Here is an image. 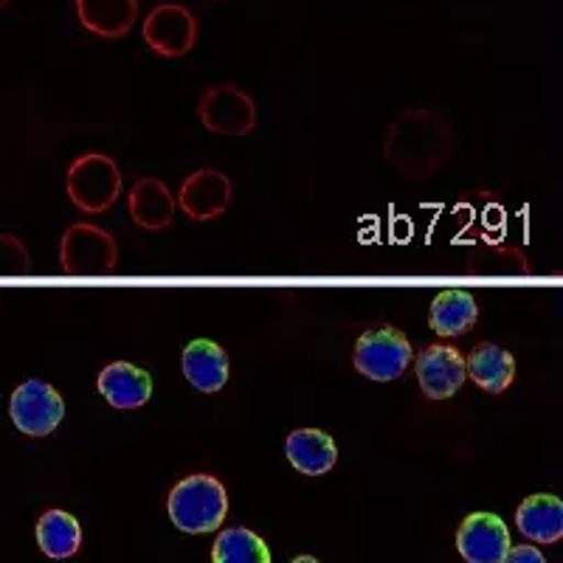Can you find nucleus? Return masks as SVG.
<instances>
[{
    "mask_svg": "<svg viewBox=\"0 0 563 563\" xmlns=\"http://www.w3.org/2000/svg\"><path fill=\"white\" fill-rule=\"evenodd\" d=\"M169 519L184 532H214L225 521L229 496L220 479L209 474H192L173 487L167 499Z\"/></svg>",
    "mask_w": 563,
    "mask_h": 563,
    "instance_id": "2",
    "label": "nucleus"
},
{
    "mask_svg": "<svg viewBox=\"0 0 563 563\" xmlns=\"http://www.w3.org/2000/svg\"><path fill=\"white\" fill-rule=\"evenodd\" d=\"M479 319V305L467 290L451 288L442 290L429 310V327L442 339H460V335L471 333Z\"/></svg>",
    "mask_w": 563,
    "mask_h": 563,
    "instance_id": "18",
    "label": "nucleus"
},
{
    "mask_svg": "<svg viewBox=\"0 0 563 563\" xmlns=\"http://www.w3.org/2000/svg\"><path fill=\"white\" fill-rule=\"evenodd\" d=\"M180 369H184V378L203 395H214L229 384V355L223 346L209 339L186 344L180 355Z\"/></svg>",
    "mask_w": 563,
    "mask_h": 563,
    "instance_id": "15",
    "label": "nucleus"
},
{
    "mask_svg": "<svg viewBox=\"0 0 563 563\" xmlns=\"http://www.w3.org/2000/svg\"><path fill=\"white\" fill-rule=\"evenodd\" d=\"M465 372L479 389L490 391V395H501L516 380V358L507 350H501L499 344L482 341L465 358Z\"/></svg>",
    "mask_w": 563,
    "mask_h": 563,
    "instance_id": "17",
    "label": "nucleus"
},
{
    "mask_svg": "<svg viewBox=\"0 0 563 563\" xmlns=\"http://www.w3.org/2000/svg\"><path fill=\"white\" fill-rule=\"evenodd\" d=\"M175 195L161 178H139L128 192V211L139 229L164 231L175 220Z\"/></svg>",
    "mask_w": 563,
    "mask_h": 563,
    "instance_id": "12",
    "label": "nucleus"
},
{
    "mask_svg": "<svg viewBox=\"0 0 563 563\" xmlns=\"http://www.w3.org/2000/svg\"><path fill=\"white\" fill-rule=\"evenodd\" d=\"M465 358L456 346L431 344L417 355V384L429 400H449L465 384Z\"/></svg>",
    "mask_w": 563,
    "mask_h": 563,
    "instance_id": "10",
    "label": "nucleus"
},
{
    "mask_svg": "<svg viewBox=\"0 0 563 563\" xmlns=\"http://www.w3.org/2000/svg\"><path fill=\"white\" fill-rule=\"evenodd\" d=\"M355 369L369 380L389 384L397 380L411 364V344L395 327L366 330L355 344Z\"/></svg>",
    "mask_w": 563,
    "mask_h": 563,
    "instance_id": "6",
    "label": "nucleus"
},
{
    "mask_svg": "<svg viewBox=\"0 0 563 563\" xmlns=\"http://www.w3.org/2000/svg\"><path fill=\"white\" fill-rule=\"evenodd\" d=\"M516 527L536 544H555L563 536V505L558 496L538 493L521 501L516 510Z\"/></svg>",
    "mask_w": 563,
    "mask_h": 563,
    "instance_id": "19",
    "label": "nucleus"
},
{
    "mask_svg": "<svg viewBox=\"0 0 563 563\" xmlns=\"http://www.w3.org/2000/svg\"><path fill=\"white\" fill-rule=\"evenodd\" d=\"M510 547V530L493 512H471L456 532V550L467 563H499Z\"/></svg>",
    "mask_w": 563,
    "mask_h": 563,
    "instance_id": "11",
    "label": "nucleus"
},
{
    "mask_svg": "<svg viewBox=\"0 0 563 563\" xmlns=\"http://www.w3.org/2000/svg\"><path fill=\"white\" fill-rule=\"evenodd\" d=\"M65 192L82 214H108L122 198V169L110 155L82 153L70 161Z\"/></svg>",
    "mask_w": 563,
    "mask_h": 563,
    "instance_id": "3",
    "label": "nucleus"
},
{
    "mask_svg": "<svg viewBox=\"0 0 563 563\" xmlns=\"http://www.w3.org/2000/svg\"><path fill=\"white\" fill-rule=\"evenodd\" d=\"M59 268L68 276L113 274L119 268V245L97 223H74L59 240Z\"/></svg>",
    "mask_w": 563,
    "mask_h": 563,
    "instance_id": "4",
    "label": "nucleus"
},
{
    "mask_svg": "<svg viewBox=\"0 0 563 563\" xmlns=\"http://www.w3.org/2000/svg\"><path fill=\"white\" fill-rule=\"evenodd\" d=\"M290 563H319V561H316V558H310V555H299V558H294Z\"/></svg>",
    "mask_w": 563,
    "mask_h": 563,
    "instance_id": "24",
    "label": "nucleus"
},
{
    "mask_svg": "<svg viewBox=\"0 0 563 563\" xmlns=\"http://www.w3.org/2000/svg\"><path fill=\"white\" fill-rule=\"evenodd\" d=\"M3 7H9V0H0V9H3Z\"/></svg>",
    "mask_w": 563,
    "mask_h": 563,
    "instance_id": "25",
    "label": "nucleus"
},
{
    "mask_svg": "<svg viewBox=\"0 0 563 563\" xmlns=\"http://www.w3.org/2000/svg\"><path fill=\"white\" fill-rule=\"evenodd\" d=\"M37 544L54 561L77 555L82 547V527L65 510H45L37 521Z\"/></svg>",
    "mask_w": 563,
    "mask_h": 563,
    "instance_id": "20",
    "label": "nucleus"
},
{
    "mask_svg": "<svg viewBox=\"0 0 563 563\" xmlns=\"http://www.w3.org/2000/svg\"><path fill=\"white\" fill-rule=\"evenodd\" d=\"M97 386L104 395V400L113 409L122 411L141 409L153 397V378H150V372H144L135 364H128V361H113V364L104 366L99 372Z\"/></svg>",
    "mask_w": 563,
    "mask_h": 563,
    "instance_id": "13",
    "label": "nucleus"
},
{
    "mask_svg": "<svg viewBox=\"0 0 563 563\" xmlns=\"http://www.w3.org/2000/svg\"><path fill=\"white\" fill-rule=\"evenodd\" d=\"M79 26L102 40L128 37L139 20V0H74Z\"/></svg>",
    "mask_w": 563,
    "mask_h": 563,
    "instance_id": "14",
    "label": "nucleus"
},
{
    "mask_svg": "<svg viewBox=\"0 0 563 563\" xmlns=\"http://www.w3.org/2000/svg\"><path fill=\"white\" fill-rule=\"evenodd\" d=\"M9 417L14 429L26 437H48L57 431L65 417V400L52 384L45 380H23L12 391L9 400Z\"/></svg>",
    "mask_w": 563,
    "mask_h": 563,
    "instance_id": "7",
    "label": "nucleus"
},
{
    "mask_svg": "<svg viewBox=\"0 0 563 563\" xmlns=\"http://www.w3.org/2000/svg\"><path fill=\"white\" fill-rule=\"evenodd\" d=\"M231 195H234V186L229 175L203 167L180 184L175 203L195 223H209V220L223 218L231 206Z\"/></svg>",
    "mask_w": 563,
    "mask_h": 563,
    "instance_id": "9",
    "label": "nucleus"
},
{
    "mask_svg": "<svg viewBox=\"0 0 563 563\" xmlns=\"http://www.w3.org/2000/svg\"><path fill=\"white\" fill-rule=\"evenodd\" d=\"M499 563H547V558L541 555L536 547L519 544V547H510V550L505 552V558H501Z\"/></svg>",
    "mask_w": 563,
    "mask_h": 563,
    "instance_id": "23",
    "label": "nucleus"
},
{
    "mask_svg": "<svg viewBox=\"0 0 563 563\" xmlns=\"http://www.w3.org/2000/svg\"><path fill=\"white\" fill-rule=\"evenodd\" d=\"M211 563H271V550L256 532L231 527L214 538Z\"/></svg>",
    "mask_w": 563,
    "mask_h": 563,
    "instance_id": "21",
    "label": "nucleus"
},
{
    "mask_svg": "<svg viewBox=\"0 0 563 563\" xmlns=\"http://www.w3.org/2000/svg\"><path fill=\"white\" fill-rule=\"evenodd\" d=\"M141 34L153 54L164 59H180L198 43V18L192 9L180 3H161L147 14Z\"/></svg>",
    "mask_w": 563,
    "mask_h": 563,
    "instance_id": "8",
    "label": "nucleus"
},
{
    "mask_svg": "<svg viewBox=\"0 0 563 563\" xmlns=\"http://www.w3.org/2000/svg\"><path fill=\"white\" fill-rule=\"evenodd\" d=\"M285 454L290 465L305 476H324L335 467L339 449H335L333 437L319 429H299L288 434L285 440Z\"/></svg>",
    "mask_w": 563,
    "mask_h": 563,
    "instance_id": "16",
    "label": "nucleus"
},
{
    "mask_svg": "<svg viewBox=\"0 0 563 563\" xmlns=\"http://www.w3.org/2000/svg\"><path fill=\"white\" fill-rule=\"evenodd\" d=\"M384 155L409 178H431L451 158L449 124L429 110H406L386 130Z\"/></svg>",
    "mask_w": 563,
    "mask_h": 563,
    "instance_id": "1",
    "label": "nucleus"
},
{
    "mask_svg": "<svg viewBox=\"0 0 563 563\" xmlns=\"http://www.w3.org/2000/svg\"><path fill=\"white\" fill-rule=\"evenodd\" d=\"M198 119L209 133L229 135V139L254 133L256 122H260L254 99L245 90H240L238 85L229 82L211 85L200 93Z\"/></svg>",
    "mask_w": 563,
    "mask_h": 563,
    "instance_id": "5",
    "label": "nucleus"
},
{
    "mask_svg": "<svg viewBox=\"0 0 563 563\" xmlns=\"http://www.w3.org/2000/svg\"><path fill=\"white\" fill-rule=\"evenodd\" d=\"M32 260H29L26 245L12 234H0V274H29Z\"/></svg>",
    "mask_w": 563,
    "mask_h": 563,
    "instance_id": "22",
    "label": "nucleus"
}]
</instances>
